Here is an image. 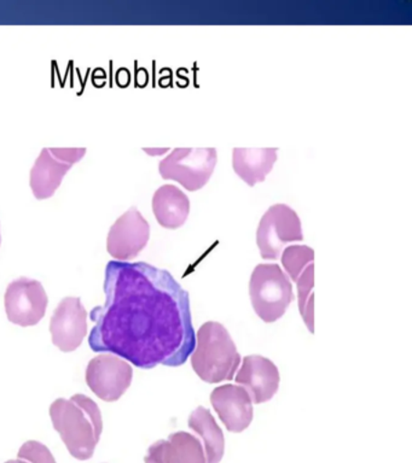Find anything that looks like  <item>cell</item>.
<instances>
[{"label": "cell", "instance_id": "6", "mask_svg": "<svg viewBox=\"0 0 412 463\" xmlns=\"http://www.w3.org/2000/svg\"><path fill=\"white\" fill-rule=\"evenodd\" d=\"M302 239V221L287 204L270 206L256 230V245L263 260L280 259L284 246Z\"/></svg>", "mask_w": 412, "mask_h": 463}, {"label": "cell", "instance_id": "4", "mask_svg": "<svg viewBox=\"0 0 412 463\" xmlns=\"http://www.w3.org/2000/svg\"><path fill=\"white\" fill-rule=\"evenodd\" d=\"M253 309L263 322L280 320L294 299L291 279L276 263L259 264L249 281Z\"/></svg>", "mask_w": 412, "mask_h": 463}, {"label": "cell", "instance_id": "21", "mask_svg": "<svg viewBox=\"0 0 412 463\" xmlns=\"http://www.w3.org/2000/svg\"><path fill=\"white\" fill-rule=\"evenodd\" d=\"M6 463H28V462L24 461H24H21V458H19V459H13V461H8Z\"/></svg>", "mask_w": 412, "mask_h": 463}, {"label": "cell", "instance_id": "13", "mask_svg": "<svg viewBox=\"0 0 412 463\" xmlns=\"http://www.w3.org/2000/svg\"><path fill=\"white\" fill-rule=\"evenodd\" d=\"M211 403L227 430L244 432L253 420V402L242 386L223 385L213 390Z\"/></svg>", "mask_w": 412, "mask_h": 463}, {"label": "cell", "instance_id": "8", "mask_svg": "<svg viewBox=\"0 0 412 463\" xmlns=\"http://www.w3.org/2000/svg\"><path fill=\"white\" fill-rule=\"evenodd\" d=\"M85 378L97 397L104 402H115L131 386L133 369L117 354H99L89 362Z\"/></svg>", "mask_w": 412, "mask_h": 463}, {"label": "cell", "instance_id": "3", "mask_svg": "<svg viewBox=\"0 0 412 463\" xmlns=\"http://www.w3.org/2000/svg\"><path fill=\"white\" fill-rule=\"evenodd\" d=\"M240 364V354L227 329L215 321L202 325L191 354V364L200 379L208 383L230 382Z\"/></svg>", "mask_w": 412, "mask_h": 463}, {"label": "cell", "instance_id": "9", "mask_svg": "<svg viewBox=\"0 0 412 463\" xmlns=\"http://www.w3.org/2000/svg\"><path fill=\"white\" fill-rule=\"evenodd\" d=\"M5 302L8 320L21 327H30L45 317L49 299L41 282L23 277L10 282Z\"/></svg>", "mask_w": 412, "mask_h": 463}, {"label": "cell", "instance_id": "7", "mask_svg": "<svg viewBox=\"0 0 412 463\" xmlns=\"http://www.w3.org/2000/svg\"><path fill=\"white\" fill-rule=\"evenodd\" d=\"M86 155L85 147H44L32 166L30 186L37 199L53 197L63 177Z\"/></svg>", "mask_w": 412, "mask_h": 463}, {"label": "cell", "instance_id": "22", "mask_svg": "<svg viewBox=\"0 0 412 463\" xmlns=\"http://www.w3.org/2000/svg\"><path fill=\"white\" fill-rule=\"evenodd\" d=\"M0 244H2V235H0Z\"/></svg>", "mask_w": 412, "mask_h": 463}, {"label": "cell", "instance_id": "11", "mask_svg": "<svg viewBox=\"0 0 412 463\" xmlns=\"http://www.w3.org/2000/svg\"><path fill=\"white\" fill-rule=\"evenodd\" d=\"M53 345L72 353L81 345L88 335V311L78 297H66L57 306L50 321Z\"/></svg>", "mask_w": 412, "mask_h": 463}, {"label": "cell", "instance_id": "12", "mask_svg": "<svg viewBox=\"0 0 412 463\" xmlns=\"http://www.w3.org/2000/svg\"><path fill=\"white\" fill-rule=\"evenodd\" d=\"M253 403L263 404L273 400L280 387V372L277 365L269 358L252 354L244 358L240 371L235 375Z\"/></svg>", "mask_w": 412, "mask_h": 463}, {"label": "cell", "instance_id": "14", "mask_svg": "<svg viewBox=\"0 0 412 463\" xmlns=\"http://www.w3.org/2000/svg\"><path fill=\"white\" fill-rule=\"evenodd\" d=\"M146 463H206L201 441L193 434L177 432L158 440L148 450Z\"/></svg>", "mask_w": 412, "mask_h": 463}, {"label": "cell", "instance_id": "15", "mask_svg": "<svg viewBox=\"0 0 412 463\" xmlns=\"http://www.w3.org/2000/svg\"><path fill=\"white\" fill-rule=\"evenodd\" d=\"M278 148L276 147H235L233 151V166L235 173L248 186L263 183L276 163Z\"/></svg>", "mask_w": 412, "mask_h": 463}, {"label": "cell", "instance_id": "10", "mask_svg": "<svg viewBox=\"0 0 412 463\" xmlns=\"http://www.w3.org/2000/svg\"><path fill=\"white\" fill-rule=\"evenodd\" d=\"M149 238V222L144 219L136 206H132L110 227L107 238V250L114 260L128 262L143 251Z\"/></svg>", "mask_w": 412, "mask_h": 463}, {"label": "cell", "instance_id": "18", "mask_svg": "<svg viewBox=\"0 0 412 463\" xmlns=\"http://www.w3.org/2000/svg\"><path fill=\"white\" fill-rule=\"evenodd\" d=\"M282 266L291 280L296 282L302 271L313 263L314 251L310 246L292 245L282 251Z\"/></svg>", "mask_w": 412, "mask_h": 463}, {"label": "cell", "instance_id": "5", "mask_svg": "<svg viewBox=\"0 0 412 463\" xmlns=\"http://www.w3.org/2000/svg\"><path fill=\"white\" fill-rule=\"evenodd\" d=\"M216 162L215 147H178L158 163V172L162 179L177 181L187 191L195 192L211 179Z\"/></svg>", "mask_w": 412, "mask_h": 463}, {"label": "cell", "instance_id": "17", "mask_svg": "<svg viewBox=\"0 0 412 463\" xmlns=\"http://www.w3.org/2000/svg\"><path fill=\"white\" fill-rule=\"evenodd\" d=\"M189 427L204 439L206 463H219L224 456L225 440L218 423L208 409L198 407L191 412Z\"/></svg>", "mask_w": 412, "mask_h": 463}, {"label": "cell", "instance_id": "19", "mask_svg": "<svg viewBox=\"0 0 412 463\" xmlns=\"http://www.w3.org/2000/svg\"><path fill=\"white\" fill-rule=\"evenodd\" d=\"M299 309L306 327L313 333V285H314V266L310 264L298 280Z\"/></svg>", "mask_w": 412, "mask_h": 463}, {"label": "cell", "instance_id": "16", "mask_svg": "<svg viewBox=\"0 0 412 463\" xmlns=\"http://www.w3.org/2000/svg\"><path fill=\"white\" fill-rule=\"evenodd\" d=\"M153 212L160 226L177 230L189 217L190 199L175 184H164L153 195Z\"/></svg>", "mask_w": 412, "mask_h": 463}, {"label": "cell", "instance_id": "2", "mask_svg": "<svg viewBox=\"0 0 412 463\" xmlns=\"http://www.w3.org/2000/svg\"><path fill=\"white\" fill-rule=\"evenodd\" d=\"M50 418L72 456L92 458L103 430L102 414L95 401L81 393L70 400L59 398L50 407Z\"/></svg>", "mask_w": 412, "mask_h": 463}, {"label": "cell", "instance_id": "1", "mask_svg": "<svg viewBox=\"0 0 412 463\" xmlns=\"http://www.w3.org/2000/svg\"><path fill=\"white\" fill-rule=\"evenodd\" d=\"M106 303L93 307L89 345L136 367H179L196 345L189 293L168 270L144 262L110 260L104 277Z\"/></svg>", "mask_w": 412, "mask_h": 463}, {"label": "cell", "instance_id": "20", "mask_svg": "<svg viewBox=\"0 0 412 463\" xmlns=\"http://www.w3.org/2000/svg\"><path fill=\"white\" fill-rule=\"evenodd\" d=\"M19 458L30 463H56L49 449L39 441L30 440L20 449Z\"/></svg>", "mask_w": 412, "mask_h": 463}]
</instances>
